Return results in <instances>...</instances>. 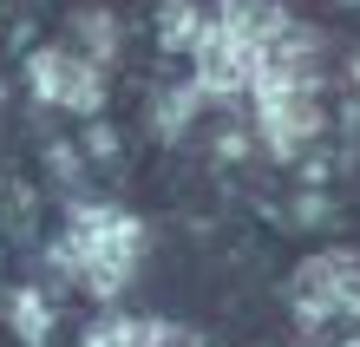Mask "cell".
Returning a JSON list of instances; mask_svg holds the SVG:
<instances>
[{
  "label": "cell",
  "mask_w": 360,
  "mask_h": 347,
  "mask_svg": "<svg viewBox=\"0 0 360 347\" xmlns=\"http://www.w3.org/2000/svg\"><path fill=\"white\" fill-rule=\"evenodd\" d=\"M138 249H144V223H138L131 210L86 203V210H72V223H66V236H59L53 263L66 269L79 289H92V295L112 301L124 289V275H131Z\"/></svg>",
  "instance_id": "6da1fadb"
},
{
  "label": "cell",
  "mask_w": 360,
  "mask_h": 347,
  "mask_svg": "<svg viewBox=\"0 0 360 347\" xmlns=\"http://www.w3.org/2000/svg\"><path fill=\"white\" fill-rule=\"evenodd\" d=\"M295 315L321 328L334 315H360V263L347 249H321L295 269Z\"/></svg>",
  "instance_id": "7a4b0ae2"
},
{
  "label": "cell",
  "mask_w": 360,
  "mask_h": 347,
  "mask_svg": "<svg viewBox=\"0 0 360 347\" xmlns=\"http://www.w3.org/2000/svg\"><path fill=\"white\" fill-rule=\"evenodd\" d=\"M27 79H33V99L59 105V112H98V99H105L98 59L79 53V46H39L33 66H27Z\"/></svg>",
  "instance_id": "3957f363"
},
{
  "label": "cell",
  "mask_w": 360,
  "mask_h": 347,
  "mask_svg": "<svg viewBox=\"0 0 360 347\" xmlns=\"http://www.w3.org/2000/svg\"><path fill=\"white\" fill-rule=\"evenodd\" d=\"M210 20H217L223 33L249 39V46H262V53H269V39L288 27V13L275 7V0H217V13H210Z\"/></svg>",
  "instance_id": "277c9868"
},
{
  "label": "cell",
  "mask_w": 360,
  "mask_h": 347,
  "mask_svg": "<svg viewBox=\"0 0 360 347\" xmlns=\"http://www.w3.org/2000/svg\"><path fill=\"white\" fill-rule=\"evenodd\" d=\"M203 27H210V13L197 7V0H164V27H158V39L171 53H197V39H203Z\"/></svg>",
  "instance_id": "5b68a950"
},
{
  "label": "cell",
  "mask_w": 360,
  "mask_h": 347,
  "mask_svg": "<svg viewBox=\"0 0 360 347\" xmlns=\"http://www.w3.org/2000/svg\"><path fill=\"white\" fill-rule=\"evenodd\" d=\"M158 328L164 321H138V315H112L86 334V347H158Z\"/></svg>",
  "instance_id": "8992f818"
},
{
  "label": "cell",
  "mask_w": 360,
  "mask_h": 347,
  "mask_svg": "<svg viewBox=\"0 0 360 347\" xmlns=\"http://www.w3.org/2000/svg\"><path fill=\"white\" fill-rule=\"evenodd\" d=\"M46 328H53V308H46V295L20 289V295H13V334L39 347V341H46Z\"/></svg>",
  "instance_id": "52a82bcc"
}]
</instances>
